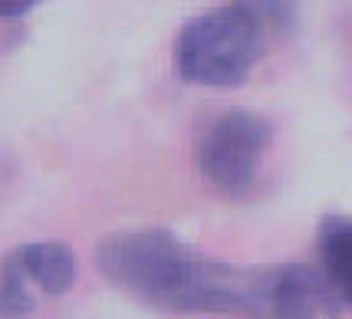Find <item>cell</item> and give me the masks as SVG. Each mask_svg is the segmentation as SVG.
Wrapping results in <instances>:
<instances>
[{"instance_id":"1","label":"cell","mask_w":352,"mask_h":319,"mask_svg":"<svg viewBox=\"0 0 352 319\" xmlns=\"http://www.w3.org/2000/svg\"><path fill=\"white\" fill-rule=\"evenodd\" d=\"M96 263L116 289L155 309L270 319L276 267H234L165 228L109 234L96 250Z\"/></svg>"},{"instance_id":"2","label":"cell","mask_w":352,"mask_h":319,"mask_svg":"<svg viewBox=\"0 0 352 319\" xmlns=\"http://www.w3.org/2000/svg\"><path fill=\"white\" fill-rule=\"evenodd\" d=\"M290 20V3H224L191 16L175 40V69L191 86L234 89L254 73L267 33Z\"/></svg>"},{"instance_id":"3","label":"cell","mask_w":352,"mask_h":319,"mask_svg":"<svg viewBox=\"0 0 352 319\" xmlns=\"http://www.w3.org/2000/svg\"><path fill=\"white\" fill-rule=\"evenodd\" d=\"M274 142V125L254 109H228L204 125L195 142V165L221 195L244 198Z\"/></svg>"},{"instance_id":"4","label":"cell","mask_w":352,"mask_h":319,"mask_svg":"<svg viewBox=\"0 0 352 319\" xmlns=\"http://www.w3.org/2000/svg\"><path fill=\"white\" fill-rule=\"evenodd\" d=\"M336 293L307 263H280L274 270L270 319H336Z\"/></svg>"},{"instance_id":"5","label":"cell","mask_w":352,"mask_h":319,"mask_svg":"<svg viewBox=\"0 0 352 319\" xmlns=\"http://www.w3.org/2000/svg\"><path fill=\"white\" fill-rule=\"evenodd\" d=\"M320 247V274L342 306H352V217L329 214L316 230Z\"/></svg>"},{"instance_id":"6","label":"cell","mask_w":352,"mask_h":319,"mask_svg":"<svg viewBox=\"0 0 352 319\" xmlns=\"http://www.w3.org/2000/svg\"><path fill=\"white\" fill-rule=\"evenodd\" d=\"M20 267L27 270L30 283L50 293V296H60L76 283V254L69 250V243L63 241H33V243H20L14 247Z\"/></svg>"},{"instance_id":"7","label":"cell","mask_w":352,"mask_h":319,"mask_svg":"<svg viewBox=\"0 0 352 319\" xmlns=\"http://www.w3.org/2000/svg\"><path fill=\"white\" fill-rule=\"evenodd\" d=\"M33 306L36 300L30 293V276L20 267L16 250H10L0 260V319H23L33 313Z\"/></svg>"},{"instance_id":"8","label":"cell","mask_w":352,"mask_h":319,"mask_svg":"<svg viewBox=\"0 0 352 319\" xmlns=\"http://www.w3.org/2000/svg\"><path fill=\"white\" fill-rule=\"evenodd\" d=\"M33 7H36L33 0H20V3H14V0H10V3H0V20H23Z\"/></svg>"}]
</instances>
